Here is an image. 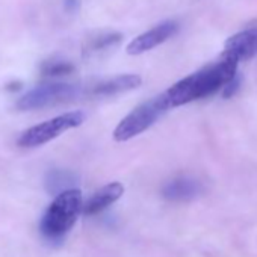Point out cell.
<instances>
[{"mask_svg":"<svg viewBox=\"0 0 257 257\" xmlns=\"http://www.w3.org/2000/svg\"><path fill=\"white\" fill-rule=\"evenodd\" d=\"M237 64L239 61L236 58L222 53L216 62L183 77L167 91L171 107L183 106L215 94L237 74Z\"/></svg>","mask_w":257,"mask_h":257,"instance_id":"6da1fadb","label":"cell"},{"mask_svg":"<svg viewBox=\"0 0 257 257\" xmlns=\"http://www.w3.org/2000/svg\"><path fill=\"white\" fill-rule=\"evenodd\" d=\"M83 212V200L80 189L70 188L59 192L44 212L40 230L47 239L64 237L76 224L79 215Z\"/></svg>","mask_w":257,"mask_h":257,"instance_id":"7a4b0ae2","label":"cell"},{"mask_svg":"<svg viewBox=\"0 0 257 257\" xmlns=\"http://www.w3.org/2000/svg\"><path fill=\"white\" fill-rule=\"evenodd\" d=\"M170 107L171 103L167 97V92L141 103L118 122L113 131V140L116 143H125L141 135L147 128H150Z\"/></svg>","mask_w":257,"mask_h":257,"instance_id":"3957f363","label":"cell"},{"mask_svg":"<svg viewBox=\"0 0 257 257\" xmlns=\"http://www.w3.org/2000/svg\"><path fill=\"white\" fill-rule=\"evenodd\" d=\"M83 121H85V113L80 110L58 115L55 118H50L47 121H43L37 125L26 128L25 132L20 134L17 140V146L23 149H34V147L44 146L52 140L61 137L64 132L79 127Z\"/></svg>","mask_w":257,"mask_h":257,"instance_id":"277c9868","label":"cell"},{"mask_svg":"<svg viewBox=\"0 0 257 257\" xmlns=\"http://www.w3.org/2000/svg\"><path fill=\"white\" fill-rule=\"evenodd\" d=\"M79 95V86L68 83H44L19 98L17 107L20 110H35L58 103L68 101Z\"/></svg>","mask_w":257,"mask_h":257,"instance_id":"5b68a950","label":"cell"},{"mask_svg":"<svg viewBox=\"0 0 257 257\" xmlns=\"http://www.w3.org/2000/svg\"><path fill=\"white\" fill-rule=\"evenodd\" d=\"M179 31V23L174 20H165L159 25H156L155 28L149 29L147 32L138 35L135 40H132L127 44L125 52L132 56H138L143 55L161 44H164L165 41H168L171 37H174Z\"/></svg>","mask_w":257,"mask_h":257,"instance_id":"8992f818","label":"cell"},{"mask_svg":"<svg viewBox=\"0 0 257 257\" xmlns=\"http://www.w3.org/2000/svg\"><path fill=\"white\" fill-rule=\"evenodd\" d=\"M224 55L236 58L239 62L257 55V25L231 35L224 44Z\"/></svg>","mask_w":257,"mask_h":257,"instance_id":"52a82bcc","label":"cell"},{"mask_svg":"<svg viewBox=\"0 0 257 257\" xmlns=\"http://www.w3.org/2000/svg\"><path fill=\"white\" fill-rule=\"evenodd\" d=\"M124 194V186L119 182H112L104 186H101L98 191H95L83 204V213L85 215H97L107 209L110 204H113L121 195Z\"/></svg>","mask_w":257,"mask_h":257,"instance_id":"ba28073f","label":"cell"},{"mask_svg":"<svg viewBox=\"0 0 257 257\" xmlns=\"http://www.w3.org/2000/svg\"><path fill=\"white\" fill-rule=\"evenodd\" d=\"M201 191V186L197 180L191 177H177L168 182L164 186V197L171 201H188L195 198Z\"/></svg>","mask_w":257,"mask_h":257,"instance_id":"9c48e42d","label":"cell"},{"mask_svg":"<svg viewBox=\"0 0 257 257\" xmlns=\"http://www.w3.org/2000/svg\"><path fill=\"white\" fill-rule=\"evenodd\" d=\"M143 79L138 74H121L116 77H112L106 82H101L95 86L94 92L97 95H115L125 91H132L141 86Z\"/></svg>","mask_w":257,"mask_h":257,"instance_id":"30bf717a","label":"cell"},{"mask_svg":"<svg viewBox=\"0 0 257 257\" xmlns=\"http://www.w3.org/2000/svg\"><path fill=\"white\" fill-rule=\"evenodd\" d=\"M122 40V35L119 32H106V34H100L95 38H92L88 44V50L89 52H100L109 47L116 46L119 41Z\"/></svg>","mask_w":257,"mask_h":257,"instance_id":"8fae6325","label":"cell"},{"mask_svg":"<svg viewBox=\"0 0 257 257\" xmlns=\"http://www.w3.org/2000/svg\"><path fill=\"white\" fill-rule=\"evenodd\" d=\"M74 71V65L68 61H47L41 65V73L44 76H67Z\"/></svg>","mask_w":257,"mask_h":257,"instance_id":"7c38bea8","label":"cell"},{"mask_svg":"<svg viewBox=\"0 0 257 257\" xmlns=\"http://www.w3.org/2000/svg\"><path fill=\"white\" fill-rule=\"evenodd\" d=\"M239 88H240V76L236 74V76L222 88V97H224V98L233 97V95L239 91Z\"/></svg>","mask_w":257,"mask_h":257,"instance_id":"4fadbf2b","label":"cell"},{"mask_svg":"<svg viewBox=\"0 0 257 257\" xmlns=\"http://www.w3.org/2000/svg\"><path fill=\"white\" fill-rule=\"evenodd\" d=\"M64 5L68 11H76L80 5L79 0H64Z\"/></svg>","mask_w":257,"mask_h":257,"instance_id":"5bb4252c","label":"cell"}]
</instances>
